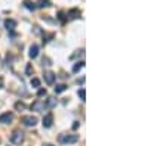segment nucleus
I'll use <instances>...</instances> for the list:
<instances>
[{
    "label": "nucleus",
    "instance_id": "1",
    "mask_svg": "<svg viewBox=\"0 0 166 146\" xmlns=\"http://www.w3.org/2000/svg\"><path fill=\"white\" fill-rule=\"evenodd\" d=\"M79 140L77 134H61L59 136V142L61 143H76Z\"/></svg>",
    "mask_w": 166,
    "mask_h": 146
},
{
    "label": "nucleus",
    "instance_id": "2",
    "mask_svg": "<svg viewBox=\"0 0 166 146\" xmlns=\"http://www.w3.org/2000/svg\"><path fill=\"white\" fill-rule=\"evenodd\" d=\"M22 140H24V133L22 131H13L11 136V142L12 143H15V145H21Z\"/></svg>",
    "mask_w": 166,
    "mask_h": 146
},
{
    "label": "nucleus",
    "instance_id": "3",
    "mask_svg": "<svg viewBox=\"0 0 166 146\" xmlns=\"http://www.w3.org/2000/svg\"><path fill=\"white\" fill-rule=\"evenodd\" d=\"M21 123L27 127H34L37 124V118L33 117V115H28V117H22L21 118Z\"/></svg>",
    "mask_w": 166,
    "mask_h": 146
},
{
    "label": "nucleus",
    "instance_id": "4",
    "mask_svg": "<svg viewBox=\"0 0 166 146\" xmlns=\"http://www.w3.org/2000/svg\"><path fill=\"white\" fill-rule=\"evenodd\" d=\"M52 123H54V114H46L43 117V127L44 128H49L51 125H52Z\"/></svg>",
    "mask_w": 166,
    "mask_h": 146
},
{
    "label": "nucleus",
    "instance_id": "5",
    "mask_svg": "<svg viewBox=\"0 0 166 146\" xmlns=\"http://www.w3.org/2000/svg\"><path fill=\"white\" fill-rule=\"evenodd\" d=\"M13 120V114L12 112H5L0 115V123L2 124H9Z\"/></svg>",
    "mask_w": 166,
    "mask_h": 146
},
{
    "label": "nucleus",
    "instance_id": "6",
    "mask_svg": "<svg viewBox=\"0 0 166 146\" xmlns=\"http://www.w3.org/2000/svg\"><path fill=\"white\" fill-rule=\"evenodd\" d=\"M55 78H56V75L54 74V72H51V71L44 72V80H46V83H48V84H54Z\"/></svg>",
    "mask_w": 166,
    "mask_h": 146
},
{
    "label": "nucleus",
    "instance_id": "7",
    "mask_svg": "<svg viewBox=\"0 0 166 146\" xmlns=\"http://www.w3.org/2000/svg\"><path fill=\"white\" fill-rule=\"evenodd\" d=\"M31 109H33V111H43L44 103L43 102H40V101H36L33 105H31Z\"/></svg>",
    "mask_w": 166,
    "mask_h": 146
},
{
    "label": "nucleus",
    "instance_id": "8",
    "mask_svg": "<svg viewBox=\"0 0 166 146\" xmlns=\"http://www.w3.org/2000/svg\"><path fill=\"white\" fill-rule=\"evenodd\" d=\"M5 27H6L9 31H12V30H15V27H16V21H13V19H6V21H5Z\"/></svg>",
    "mask_w": 166,
    "mask_h": 146
},
{
    "label": "nucleus",
    "instance_id": "9",
    "mask_svg": "<svg viewBox=\"0 0 166 146\" xmlns=\"http://www.w3.org/2000/svg\"><path fill=\"white\" fill-rule=\"evenodd\" d=\"M28 55H30V58H37V55H39V46L37 45H33L31 46V47H30V53H28Z\"/></svg>",
    "mask_w": 166,
    "mask_h": 146
},
{
    "label": "nucleus",
    "instance_id": "10",
    "mask_svg": "<svg viewBox=\"0 0 166 146\" xmlns=\"http://www.w3.org/2000/svg\"><path fill=\"white\" fill-rule=\"evenodd\" d=\"M68 16H70V19H77V18H80V11L71 9V11H68Z\"/></svg>",
    "mask_w": 166,
    "mask_h": 146
},
{
    "label": "nucleus",
    "instance_id": "11",
    "mask_svg": "<svg viewBox=\"0 0 166 146\" xmlns=\"http://www.w3.org/2000/svg\"><path fill=\"white\" fill-rule=\"evenodd\" d=\"M56 105V99L55 98H48V101L44 103V108H48V109H51V108H54Z\"/></svg>",
    "mask_w": 166,
    "mask_h": 146
},
{
    "label": "nucleus",
    "instance_id": "12",
    "mask_svg": "<svg viewBox=\"0 0 166 146\" xmlns=\"http://www.w3.org/2000/svg\"><path fill=\"white\" fill-rule=\"evenodd\" d=\"M51 6V0H39L37 2V8L43 9V8H49Z\"/></svg>",
    "mask_w": 166,
    "mask_h": 146
},
{
    "label": "nucleus",
    "instance_id": "13",
    "mask_svg": "<svg viewBox=\"0 0 166 146\" xmlns=\"http://www.w3.org/2000/svg\"><path fill=\"white\" fill-rule=\"evenodd\" d=\"M15 109L19 111V112L24 111V109H25V103H22V102H16V103H15Z\"/></svg>",
    "mask_w": 166,
    "mask_h": 146
},
{
    "label": "nucleus",
    "instance_id": "14",
    "mask_svg": "<svg viewBox=\"0 0 166 146\" xmlns=\"http://www.w3.org/2000/svg\"><path fill=\"white\" fill-rule=\"evenodd\" d=\"M64 90H67V86L65 84H58L55 87V93H62Z\"/></svg>",
    "mask_w": 166,
    "mask_h": 146
},
{
    "label": "nucleus",
    "instance_id": "15",
    "mask_svg": "<svg viewBox=\"0 0 166 146\" xmlns=\"http://www.w3.org/2000/svg\"><path fill=\"white\" fill-rule=\"evenodd\" d=\"M24 6H25L27 9H30V11H34V9H36L34 3H31V2H28V0H27V2H24Z\"/></svg>",
    "mask_w": 166,
    "mask_h": 146
},
{
    "label": "nucleus",
    "instance_id": "16",
    "mask_svg": "<svg viewBox=\"0 0 166 146\" xmlns=\"http://www.w3.org/2000/svg\"><path fill=\"white\" fill-rule=\"evenodd\" d=\"M77 95H79V98H80L82 101H85V98H86V91H85V89H80L77 91Z\"/></svg>",
    "mask_w": 166,
    "mask_h": 146
},
{
    "label": "nucleus",
    "instance_id": "17",
    "mask_svg": "<svg viewBox=\"0 0 166 146\" xmlns=\"http://www.w3.org/2000/svg\"><path fill=\"white\" fill-rule=\"evenodd\" d=\"M31 86L37 89V87L40 86V80H39V78H33V80H31Z\"/></svg>",
    "mask_w": 166,
    "mask_h": 146
},
{
    "label": "nucleus",
    "instance_id": "18",
    "mask_svg": "<svg viewBox=\"0 0 166 146\" xmlns=\"http://www.w3.org/2000/svg\"><path fill=\"white\" fill-rule=\"evenodd\" d=\"M83 65H85L83 62H77V65H74V68H73V71H74V72H77V71H79V69H80L82 67H83Z\"/></svg>",
    "mask_w": 166,
    "mask_h": 146
},
{
    "label": "nucleus",
    "instance_id": "19",
    "mask_svg": "<svg viewBox=\"0 0 166 146\" xmlns=\"http://www.w3.org/2000/svg\"><path fill=\"white\" fill-rule=\"evenodd\" d=\"M25 71H27V75H31V74H33V67H31V65H27V69H25Z\"/></svg>",
    "mask_w": 166,
    "mask_h": 146
},
{
    "label": "nucleus",
    "instance_id": "20",
    "mask_svg": "<svg viewBox=\"0 0 166 146\" xmlns=\"http://www.w3.org/2000/svg\"><path fill=\"white\" fill-rule=\"evenodd\" d=\"M37 95H39V96H44V95H46V89H40Z\"/></svg>",
    "mask_w": 166,
    "mask_h": 146
},
{
    "label": "nucleus",
    "instance_id": "21",
    "mask_svg": "<svg viewBox=\"0 0 166 146\" xmlns=\"http://www.w3.org/2000/svg\"><path fill=\"white\" fill-rule=\"evenodd\" d=\"M58 16H59V19H61L62 22L65 21V18H64V13H62V12H59V15H58Z\"/></svg>",
    "mask_w": 166,
    "mask_h": 146
},
{
    "label": "nucleus",
    "instance_id": "22",
    "mask_svg": "<svg viewBox=\"0 0 166 146\" xmlns=\"http://www.w3.org/2000/svg\"><path fill=\"white\" fill-rule=\"evenodd\" d=\"M2 86H3V78L0 77V87H2Z\"/></svg>",
    "mask_w": 166,
    "mask_h": 146
},
{
    "label": "nucleus",
    "instance_id": "23",
    "mask_svg": "<svg viewBox=\"0 0 166 146\" xmlns=\"http://www.w3.org/2000/svg\"><path fill=\"white\" fill-rule=\"evenodd\" d=\"M0 142H2V140H0Z\"/></svg>",
    "mask_w": 166,
    "mask_h": 146
}]
</instances>
